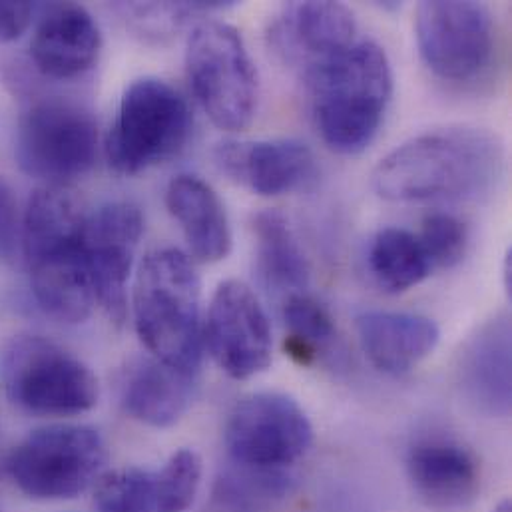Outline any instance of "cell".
<instances>
[{"label":"cell","instance_id":"cell-11","mask_svg":"<svg viewBox=\"0 0 512 512\" xmlns=\"http://www.w3.org/2000/svg\"><path fill=\"white\" fill-rule=\"evenodd\" d=\"M204 343L218 367L232 379H252L269 367L271 323L244 281L228 279L218 285L204 323Z\"/></svg>","mask_w":512,"mask_h":512},{"label":"cell","instance_id":"cell-30","mask_svg":"<svg viewBox=\"0 0 512 512\" xmlns=\"http://www.w3.org/2000/svg\"><path fill=\"white\" fill-rule=\"evenodd\" d=\"M34 4L0 2V44L16 40L32 22Z\"/></svg>","mask_w":512,"mask_h":512},{"label":"cell","instance_id":"cell-3","mask_svg":"<svg viewBox=\"0 0 512 512\" xmlns=\"http://www.w3.org/2000/svg\"><path fill=\"white\" fill-rule=\"evenodd\" d=\"M200 297V275L184 252L158 248L140 263L132 291L138 337L152 357L190 375L202 359Z\"/></svg>","mask_w":512,"mask_h":512},{"label":"cell","instance_id":"cell-27","mask_svg":"<svg viewBox=\"0 0 512 512\" xmlns=\"http://www.w3.org/2000/svg\"><path fill=\"white\" fill-rule=\"evenodd\" d=\"M281 305L287 329V351L295 361L309 365L335 345V321L329 309L311 293L293 295Z\"/></svg>","mask_w":512,"mask_h":512},{"label":"cell","instance_id":"cell-9","mask_svg":"<svg viewBox=\"0 0 512 512\" xmlns=\"http://www.w3.org/2000/svg\"><path fill=\"white\" fill-rule=\"evenodd\" d=\"M415 38L433 74L449 82H471L493 60L495 18L483 2H421L415 14Z\"/></svg>","mask_w":512,"mask_h":512},{"label":"cell","instance_id":"cell-14","mask_svg":"<svg viewBox=\"0 0 512 512\" xmlns=\"http://www.w3.org/2000/svg\"><path fill=\"white\" fill-rule=\"evenodd\" d=\"M407 477L419 501L435 512H467L483 487L477 455L449 435H423L407 451Z\"/></svg>","mask_w":512,"mask_h":512},{"label":"cell","instance_id":"cell-26","mask_svg":"<svg viewBox=\"0 0 512 512\" xmlns=\"http://www.w3.org/2000/svg\"><path fill=\"white\" fill-rule=\"evenodd\" d=\"M369 269L389 293H403L423 283L435 269L417 234L403 228H383L369 246Z\"/></svg>","mask_w":512,"mask_h":512},{"label":"cell","instance_id":"cell-12","mask_svg":"<svg viewBox=\"0 0 512 512\" xmlns=\"http://www.w3.org/2000/svg\"><path fill=\"white\" fill-rule=\"evenodd\" d=\"M144 232L140 208L112 202L86 216L80 248L86 259L98 303L120 323L126 315V287Z\"/></svg>","mask_w":512,"mask_h":512},{"label":"cell","instance_id":"cell-18","mask_svg":"<svg viewBox=\"0 0 512 512\" xmlns=\"http://www.w3.org/2000/svg\"><path fill=\"white\" fill-rule=\"evenodd\" d=\"M355 327L369 363L393 377L411 373L441 341L439 325L419 313L371 309L357 315Z\"/></svg>","mask_w":512,"mask_h":512},{"label":"cell","instance_id":"cell-5","mask_svg":"<svg viewBox=\"0 0 512 512\" xmlns=\"http://www.w3.org/2000/svg\"><path fill=\"white\" fill-rule=\"evenodd\" d=\"M108 449L86 425H48L26 435L6 457L12 485L32 501H70L96 487Z\"/></svg>","mask_w":512,"mask_h":512},{"label":"cell","instance_id":"cell-22","mask_svg":"<svg viewBox=\"0 0 512 512\" xmlns=\"http://www.w3.org/2000/svg\"><path fill=\"white\" fill-rule=\"evenodd\" d=\"M38 307L60 323H82L90 317L96 289L80 244L28 263Z\"/></svg>","mask_w":512,"mask_h":512},{"label":"cell","instance_id":"cell-31","mask_svg":"<svg viewBox=\"0 0 512 512\" xmlns=\"http://www.w3.org/2000/svg\"><path fill=\"white\" fill-rule=\"evenodd\" d=\"M16 204L12 198L10 188L0 180V257H10L14 252V242H16Z\"/></svg>","mask_w":512,"mask_h":512},{"label":"cell","instance_id":"cell-20","mask_svg":"<svg viewBox=\"0 0 512 512\" xmlns=\"http://www.w3.org/2000/svg\"><path fill=\"white\" fill-rule=\"evenodd\" d=\"M196 389V375L178 371L156 357H134L120 373L122 409L142 425L168 429L188 411Z\"/></svg>","mask_w":512,"mask_h":512},{"label":"cell","instance_id":"cell-1","mask_svg":"<svg viewBox=\"0 0 512 512\" xmlns=\"http://www.w3.org/2000/svg\"><path fill=\"white\" fill-rule=\"evenodd\" d=\"M505 172V148L481 128L431 130L387 154L373 170L379 198L395 204L479 202Z\"/></svg>","mask_w":512,"mask_h":512},{"label":"cell","instance_id":"cell-25","mask_svg":"<svg viewBox=\"0 0 512 512\" xmlns=\"http://www.w3.org/2000/svg\"><path fill=\"white\" fill-rule=\"evenodd\" d=\"M287 469H261L228 461L218 473L212 505L216 512H275L295 491Z\"/></svg>","mask_w":512,"mask_h":512},{"label":"cell","instance_id":"cell-16","mask_svg":"<svg viewBox=\"0 0 512 512\" xmlns=\"http://www.w3.org/2000/svg\"><path fill=\"white\" fill-rule=\"evenodd\" d=\"M214 156L230 180L265 198L297 192L315 178L313 152L291 138L226 140Z\"/></svg>","mask_w":512,"mask_h":512},{"label":"cell","instance_id":"cell-8","mask_svg":"<svg viewBox=\"0 0 512 512\" xmlns=\"http://www.w3.org/2000/svg\"><path fill=\"white\" fill-rule=\"evenodd\" d=\"M96 146V120L74 100H36L18 120L16 160L22 172L52 186H66L84 176L96 160Z\"/></svg>","mask_w":512,"mask_h":512},{"label":"cell","instance_id":"cell-4","mask_svg":"<svg viewBox=\"0 0 512 512\" xmlns=\"http://www.w3.org/2000/svg\"><path fill=\"white\" fill-rule=\"evenodd\" d=\"M8 401L40 417H76L96 407L100 385L76 355L42 335H14L0 347Z\"/></svg>","mask_w":512,"mask_h":512},{"label":"cell","instance_id":"cell-2","mask_svg":"<svg viewBox=\"0 0 512 512\" xmlns=\"http://www.w3.org/2000/svg\"><path fill=\"white\" fill-rule=\"evenodd\" d=\"M311 116L323 142L355 156L371 146L393 96V70L373 40H357L303 74Z\"/></svg>","mask_w":512,"mask_h":512},{"label":"cell","instance_id":"cell-13","mask_svg":"<svg viewBox=\"0 0 512 512\" xmlns=\"http://www.w3.org/2000/svg\"><path fill=\"white\" fill-rule=\"evenodd\" d=\"M202 459L192 449L174 453L160 469H118L94 487L96 512H186L202 487Z\"/></svg>","mask_w":512,"mask_h":512},{"label":"cell","instance_id":"cell-23","mask_svg":"<svg viewBox=\"0 0 512 512\" xmlns=\"http://www.w3.org/2000/svg\"><path fill=\"white\" fill-rule=\"evenodd\" d=\"M82 202L68 186H44L28 202L22 224L26 261L50 256L80 244L86 222Z\"/></svg>","mask_w":512,"mask_h":512},{"label":"cell","instance_id":"cell-21","mask_svg":"<svg viewBox=\"0 0 512 512\" xmlns=\"http://www.w3.org/2000/svg\"><path fill=\"white\" fill-rule=\"evenodd\" d=\"M166 206L180 224L198 261L216 263L232 250L228 212L216 190L198 176H176L166 190Z\"/></svg>","mask_w":512,"mask_h":512},{"label":"cell","instance_id":"cell-10","mask_svg":"<svg viewBox=\"0 0 512 512\" xmlns=\"http://www.w3.org/2000/svg\"><path fill=\"white\" fill-rule=\"evenodd\" d=\"M228 461L289 469L313 443V425L301 405L283 393H254L230 413L224 433Z\"/></svg>","mask_w":512,"mask_h":512},{"label":"cell","instance_id":"cell-29","mask_svg":"<svg viewBox=\"0 0 512 512\" xmlns=\"http://www.w3.org/2000/svg\"><path fill=\"white\" fill-rule=\"evenodd\" d=\"M226 8V4L210 2H160V4H128L124 6L130 24L138 34L162 38L178 30L190 16Z\"/></svg>","mask_w":512,"mask_h":512},{"label":"cell","instance_id":"cell-17","mask_svg":"<svg viewBox=\"0 0 512 512\" xmlns=\"http://www.w3.org/2000/svg\"><path fill=\"white\" fill-rule=\"evenodd\" d=\"M511 319L497 315L483 323L459 355L457 379L467 403L485 417L511 413Z\"/></svg>","mask_w":512,"mask_h":512},{"label":"cell","instance_id":"cell-19","mask_svg":"<svg viewBox=\"0 0 512 512\" xmlns=\"http://www.w3.org/2000/svg\"><path fill=\"white\" fill-rule=\"evenodd\" d=\"M102 34L92 14L80 4H52L42 14L30 52L36 68L66 80L88 72L98 60Z\"/></svg>","mask_w":512,"mask_h":512},{"label":"cell","instance_id":"cell-33","mask_svg":"<svg viewBox=\"0 0 512 512\" xmlns=\"http://www.w3.org/2000/svg\"><path fill=\"white\" fill-rule=\"evenodd\" d=\"M493 512H512L511 501H503Z\"/></svg>","mask_w":512,"mask_h":512},{"label":"cell","instance_id":"cell-28","mask_svg":"<svg viewBox=\"0 0 512 512\" xmlns=\"http://www.w3.org/2000/svg\"><path fill=\"white\" fill-rule=\"evenodd\" d=\"M433 269H451L463 261L469 246L467 226L453 214L435 212L423 220L417 236Z\"/></svg>","mask_w":512,"mask_h":512},{"label":"cell","instance_id":"cell-7","mask_svg":"<svg viewBox=\"0 0 512 512\" xmlns=\"http://www.w3.org/2000/svg\"><path fill=\"white\" fill-rule=\"evenodd\" d=\"M190 130L186 98L166 80L140 78L126 88L108 132V164L124 176L150 170L174 158L186 146Z\"/></svg>","mask_w":512,"mask_h":512},{"label":"cell","instance_id":"cell-6","mask_svg":"<svg viewBox=\"0 0 512 512\" xmlns=\"http://www.w3.org/2000/svg\"><path fill=\"white\" fill-rule=\"evenodd\" d=\"M186 70L194 96L226 132H244L256 118L257 70L242 34L228 22L202 20L188 38Z\"/></svg>","mask_w":512,"mask_h":512},{"label":"cell","instance_id":"cell-15","mask_svg":"<svg viewBox=\"0 0 512 512\" xmlns=\"http://www.w3.org/2000/svg\"><path fill=\"white\" fill-rule=\"evenodd\" d=\"M273 50L303 74L357 42V20L341 2H291L269 28Z\"/></svg>","mask_w":512,"mask_h":512},{"label":"cell","instance_id":"cell-24","mask_svg":"<svg viewBox=\"0 0 512 512\" xmlns=\"http://www.w3.org/2000/svg\"><path fill=\"white\" fill-rule=\"evenodd\" d=\"M257 271L265 287L281 299L307 293L309 261L289 224L277 210H263L254 218Z\"/></svg>","mask_w":512,"mask_h":512},{"label":"cell","instance_id":"cell-32","mask_svg":"<svg viewBox=\"0 0 512 512\" xmlns=\"http://www.w3.org/2000/svg\"><path fill=\"white\" fill-rule=\"evenodd\" d=\"M512 256L511 250L507 252V256H505V265H503V279H505V291L507 293H511L512 287Z\"/></svg>","mask_w":512,"mask_h":512}]
</instances>
